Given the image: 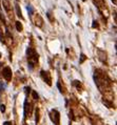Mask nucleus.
I'll use <instances>...</instances> for the list:
<instances>
[{
    "label": "nucleus",
    "instance_id": "4468645a",
    "mask_svg": "<svg viewBox=\"0 0 117 125\" xmlns=\"http://www.w3.org/2000/svg\"><path fill=\"white\" fill-rule=\"evenodd\" d=\"M0 110H1V113H4V112H5V106L3 105V104H1V105H0Z\"/></svg>",
    "mask_w": 117,
    "mask_h": 125
},
{
    "label": "nucleus",
    "instance_id": "2eb2a0df",
    "mask_svg": "<svg viewBox=\"0 0 117 125\" xmlns=\"http://www.w3.org/2000/svg\"><path fill=\"white\" fill-rule=\"evenodd\" d=\"M92 27H94V29H95V27H98V23H97V21H95V20H94V21H93Z\"/></svg>",
    "mask_w": 117,
    "mask_h": 125
},
{
    "label": "nucleus",
    "instance_id": "aec40b11",
    "mask_svg": "<svg viewBox=\"0 0 117 125\" xmlns=\"http://www.w3.org/2000/svg\"><path fill=\"white\" fill-rule=\"evenodd\" d=\"M112 1H113V3H116V0H112Z\"/></svg>",
    "mask_w": 117,
    "mask_h": 125
},
{
    "label": "nucleus",
    "instance_id": "0eeeda50",
    "mask_svg": "<svg viewBox=\"0 0 117 125\" xmlns=\"http://www.w3.org/2000/svg\"><path fill=\"white\" fill-rule=\"evenodd\" d=\"M15 8H16V12H17V16L20 17L21 19H23V17H22V14H21V11H20V9H19V5L16 3V5H15Z\"/></svg>",
    "mask_w": 117,
    "mask_h": 125
},
{
    "label": "nucleus",
    "instance_id": "6e6552de",
    "mask_svg": "<svg viewBox=\"0 0 117 125\" xmlns=\"http://www.w3.org/2000/svg\"><path fill=\"white\" fill-rule=\"evenodd\" d=\"M22 29H23V27H22V24L20 23V21H17V22H16V30L18 31V32H21Z\"/></svg>",
    "mask_w": 117,
    "mask_h": 125
},
{
    "label": "nucleus",
    "instance_id": "f03ea898",
    "mask_svg": "<svg viewBox=\"0 0 117 125\" xmlns=\"http://www.w3.org/2000/svg\"><path fill=\"white\" fill-rule=\"evenodd\" d=\"M50 118H51V120L54 122L55 125H59L60 123V114L58 113V110L56 109H52L51 110V113H50Z\"/></svg>",
    "mask_w": 117,
    "mask_h": 125
},
{
    "label": "nucleus",
    "instance_id": "423d86ee",
    "mask_svg": "<svg viewBox=\"0 0 117 125\" xmlns=\"http://www.w3.org/2000/svg\"><path fill=\"white\" fill-rule=\"evenodd\" d=\"M36 19H38V21H36V20H35V24H36V25L37 26H39V27H41V26H42V19H41V17L38 15V14H37V16H36Z\"/></svg>",
    "mask_w": 117,
    "mask_h": 125
},
{
    "label": "nucleus",
    "instance_id": "20e7f679",
    "mask_svg": "<svg viewBox=\"0 0 117 125\" xmlns=\"http://www.w3.org/2000/svg\"><path fill=\"white\" fill-rule=\"evenodd\" d=\"M41 78L43 79L44 82H47V85H52V79H51V76H50V73L49 72H46V71H41Z\"/></svg>",
    "mask_w": 117,
    "mask_h": 125
},
{
    "label": "nucleus",
    "instance_id": "412c9836",
    "mask_svg": "<svg viewBox=\"0 0 117 125\" xmlns=\"http://www.w3.org/2000/svg\"><path fill=\"white\" fill-rule=\"evenodd\" d=\"M82 1H85V0H82Z\"/></svg>",
    "mask_w": 117,
    "mask_h": 125
},
{
    "label": "nucleus",
    "instance_id": "a211bd4d",
    "mask_svg": "<svg viewBox=\"0 0 117 125\" xmlns=\"http://www.w3.org/2000/svg\"><path fill=\"white\" fill-rule=\"evenodd\" d=\"M3 125H12V122H10V121H6V122L3 123Z\"/></svg>",
    "mask_w": 117,
    "mask_h": 125
},
{
    "label": "nucleus",
    "instance_id": "6ab92c4d",
    "mask_svg": "<svg viewBox=\"0 0 117 125\" xmlns=\"http://www.w3.org/2000/svg\"><path fill=\"white\" fill-rule=\"evenodd\" d=\"M57 86H58V88H59V91H60V92H62V91H61V86H60L59 83H58V84H57Z\"/></svg>",
    "mask_w": 117,
    "mask_h": 125
},
{
    "label": "nucleus",
    "instance_id": "dca6fc26",
    "mask_svg": "<svg viewBox=\"0 0 117 125\" xmlns=\"http://www.w3.org/2000/svg\"><path fill=\"white\" fill-rule=\"evenodd\" d=\"M38 115H39V110H38V109H36V123L38 122V120H39V117H38Z\"/></svg>",
    "mask_w": 117,
    "mask_h": 125
},
{
    "label": "nucleus",
    "instance_id": "7ed1b4c3",
    "mask_svg": "<svg viewBox=\"0 0 117 125\" xmlns=\"http://www.w3.org/2000/svg\"><path fill=\"white\" fill-rule=\"evenodd\" d=\"M2 76L6 81H11L12 79V69L10 68L9 66H6L2 69Z\"/></svg>",
    "mask_w": 117,
    "mask_h": 125
},
{
    "label": "nucleus",
    "instance_id": "ddd939ff",
    "mask_svg": "<svg viewBox=\"0 0 117 125\" xmlns=\"http://www.w3.org/2000/svg\"><path fill=\"white\" fill-rule=\"evenodd\" d=\"M27 12L30 13V15H32L33 14V9H32V6L31 5H27Z\"/></svg>",
    "mask_w": 117,
    "mask_h": 125
},
{
    "label": "nucleus",
    "instance_id": "9b49d317",
    "mask_svg": "<svg viewBox=\"0 0 117 125\" xmlns=\"http://www.w3.org/2000/svg\"><path fill=\"white\" fill-rule=\"evenodd\" d=\"M26 115H27V101L25 100V102H24V118H26Z\"/></svg>",
    "mask_w": 117,
    "mask_h": 125
},
{
    "label": "nucleus",
    "instance_id": "f8f14e48",
    "mask_svg": "<svg viewBox=\"0 0 117 125\" xmlns=\"http://www.w3.org/2000/svg\"><path fill=\"white\" fill-rule=\"evenodd\" d=\"M104 103L105 104V105H106V106H108V107H109V108H111V107H112V103H110V102H108V101H106V100H104Z\"/></svg>",
    "mask_w": 117,
    "mask_h": 125
},
{
    "label": "nucleus",
    "instance_id": "f3484780",
    "mask_svg": "<svg viewBox=\"0 0 117 125\" xmlns=\"http://www.w3.org/2000/svg\"><path fill=\"white\" fill-rule=\"evenodd\" d=\"M33 97H34V99H35V100L38 99V95H37L36 92H33Z\"/></svg>",
    "mask_w": 117,
    "mask_h": 125
},
{
    "label": "nucleus",
    "instance_id": "39448f33",
    "mask_svg": "<svg viewBox=\"0 0 117 125\" xmlns=\"http://www.w3.org/2000/svg\"><path fill=\"white\" fill-rule=\"evenodd\" d=\"M1 1H2L3 9H4L6 12H10V11H11V3H10L9 0H1Z\"/></svg>",
    "mask_w": 117,
    "mask_h": 125
},
{
    "label": "nucleus",
    "instance_id": "9d476101",
    "mask_svg": "<svg viewBox=\"0 0 117 125\" xmlns=\"http://www.w3.org/2000/svg\"><path fill=\"white\" fill-rule=\"evenodd\" d=\"M87 59V57H85V55L83 54H81V56H80V60H79V63H83V61Z\"/></svg>",
    "mask_w": 117,
    "mask_h": 125
},
{
    "label": "nucleus",
    "instance_id": "1a4fd4ad",
    "mask_svg": "<svg viewBox=\"0 0 117 125\" xmlns=\"http://www.w3.org/2000/svg\"><path fill=\"white\" fill-rule=\"evenodd\" d=\"M0 20H1L3 23H5V18H4V16H3V14H2V10H1V8H0Z\"/></svg>",
    "mask_w": 117,
    "mask_h": 125
},
{
    "label": "nucleus",
    "instance_id": "f257e3e1",
    "mask_svg": "<svg viewBox=\"0 0 117 125\" xmlns=\"http://www.w3.org/2000/svg\"><path fill=\"white\" fill-rule=\"evenodd\" d=\"M26 55H27V62H29L30 69H33V67L35 66V64L38 61V55L32 47H29L26 50Z\"/></svg>",
    "mask_w": 117,
    "mask_h": 125
}]
</instances>
